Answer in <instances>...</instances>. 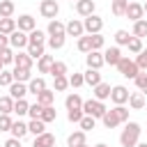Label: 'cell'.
<instances>
[{"instance_id": "cell-20", "label": "cell", "mask_w": 147, "mask_h": 147, "mask_svg": "<svg viewBox=\"0 0 147 147\" xmlns=\"http://www.w3.org/2000/svg\"><path fill=\"white\" fill-rule=\"evenodd\" d=\"M32 147H55V136L46 131V133H41V136H37V138H34Z\"/></svg>"}, {"instance_id": "cell-13", "label": "cell", "mask_w": 147, "mask_h": 147, "mask_svg": "<svg viewBox=\"0 0 147 147\" xmlns=\"http://www.w3.org/2000/svg\"><path fill=\"white\" fill-rule=\"evenodd\" d=\"M129 21H140L142 16H145V9H142V5L140 2H129V7H126V14H124Z\"/></svg>"}, {"instance_id": "cell-54", "label": "cell", "mask_w": 147, "mask_h": 147, "mask_svg": "<svg viewBox=\"0 0 147 147\" xmlns=\"http://www.w3.org/2000/svg\"><path fill=\"white\" fill-rule=\"evenodd\" d=\"M90 37H92V51H101L103 44H106V39L101 34H90Z\"/></svg>"}, {"instance_id": "cell-36", "label": "cell", "mask_w": 147, "mask_h": 147, "mask_svg": "<svg viewBox=\"0 0 147 147\" xmlns=\"http://www.w3.org/2000/svg\"><path fill=\"white\" fill-rule=\"evenodd\" d=\"M131 37H133V34H131L129 30H117V32H115V46H126V44L131 41Z\"/></svg>"}, {"instance_id": "cell-61", "label": "cell", "mask_w": 147, "mask_h": 147, "mask_svg": "<svg viewBox=\"0 0 147 147\" xmlns=\"http://www.w3.org/2000/svg\"><path fill=\"white\" fill-rule=\"evenodd\" d=\"M2 69H5V64H2V60H0V71H2Z\"/></svg>"}, {"instance_id": "cell-17", "label": "cell", "mask_w": 147, "mask_h": 147, "mask_svg": "<svg viewBox=\"0 0 147 147\" xmlns=\"http://www.w3.org/2000/svg\"><path fill=\"white\" fill-rule=\"evenodd\" d=\"M83 76H85V85H90V87H96L99 83H103V80H101L99 69H85V71H83Z\"/></svg>"}, {"instance_id": "cell-44", "label": "cell", "mask_w": 147, "mask_h": 147, "mask_svg": "<svg viewBox=\"0 0 147 147\" xmlns=\"http://www.w3.org/2000/svg\"><path fill=\"white\" fill-rule=\"evenodd\" d=\"M64 41H67V37H48V39H46L48 48H53V51H60V48L64 46Z\"/></svg>"}, {"instance_id": "cell-56", "label": "cell", "mask_w": 147, "mask_h": 147, "mask_svg": "<svg viewBox=\"0 0 147 147\" xmlns=\"http://www.w3.org/2000/svg\"><path fill=\"white\" fill-rule=\"evenodd\" d=\"M2 147H21V140H18V138H7Z\"/></svg>"}, {"instance_id": "cell-40", "label": "cell", "mask_w": 147, "mask_h": 147, "mask_svg": "<svg viewBox=\"0 0 147 147\" xmlns=\"http://www.w3.org/2000/svg\"><path fill=\"white\" fill-rule=\"evenodd\" d=\"M14 57H16V51H14L11 46H7V48L0 51V60H2V64H14Z\"/></svg>"}, {"instance_id": "cell-45", "label": "cell", "mask_w": 147, "mask_h": 147, "mask_svg": "<svg viewBox=\"0 0 147 147\" xmlns=\"http://www.w3.org/2000/svg\"><path fill=\"white\" fill-rule=\"evenodd\" d=\"M126 48L133 53V55H138V53H142V39H138V37H131V41L126 44Z\"/></svg>"}, {"instance_id": "cell-4", "label": "cell", "mask_w": 147, "mask_h": 147, "mask_svg": "<svg viewBox=\"0 0 147 147\" xmlns=\"http://www.w3.org/2000/svg\"><path fill=\"white\" fill-rule=\"evenodd\" d=\"M83 28H85L87 34H101V30H103V18L96 16V14H92V16L83 18Z\"/></svg>"}, {"instance_id": "cell-26", "label": "cell", "mask_w": 147, "mask_h": 147, "mask_svg": "<svg viewBox=\"0 0 147 147\" xmlns=\"http://www.w3.org/2000/svg\"><path fill=\"white\" fill-rule=\"evenodd\" d=\"M53 101H55V90H44V92H39L37 94V103H41V106H53Z\"/></svg>"}, {"instance_id": "cell-55", "label": "cell", "mask_w": 147, "mask_h": 147, "mask_svg": "<svg viewBox=\"0 0 147 147\" xmlns=\"http://www.w3.org/2000/svg\"><path fill=\"white\" fill-rule=\"evenodd\" d=\"M41 110H44L41 103H30V113H28V115H30L32 119H39V117H41Z\"/></svg>"}, {"instance_id": "cell-27", "label": "cell", "mask_w": 147, "mask_h": 147, "mask_svg": "<svg viewBox=\"0 0 147 147\" xmlns=\"http://www.w3.org/2000/svg\"><path fill=\"white\" fill-rule=\"evenodd\" d=\"M101 122H103V126H106V129H115L117 124H122L115 110H106V115L101 117Z\"/></svg>"}, {"instance_id": "cell-62", "label": "cell", "mask_w": 147, "mask_h": 147, "mask_svg": "<svg viewBox=\"0 0 147 147\" xmlns=\"http://www.w3.org/2000/svg\"><path fill=\"white\" fill-rule=\"evenodd\" d=\"M142 94H145V96H147V87H145V90H142Z\"/></svg>"}, {"instance_id": "cell-38", "label": "cell", "mask_w": 147, "mask_h": 147, "mask_svg": "<svg viewBox=\"0 0 147 147\" xmlns=\"http://www.w3.org/2000/svg\"><path fill=\"white\" fill-rule=\"evenodd\" d=\"M14 113H16V115H18V119H21L23 115H28V113H30V103H28L25 99L14 101Z\"/></svg>"}, {"instance_id": "cell-47", "label": "cell", "mask_w": 147, "mask_h": 147, "mask_svg": "<svg viewBox=\"0 0 147 147\" xmlns=\"http://www.w3.org/2000/svg\"><path fill=\"white\" fill-rule=\"evenodd\" d=\"M85 117V113H83V108L80 110H67V119L71 122V124H80V119Z\"/></svg>"}, {"instance_id": "cell-7", "label": "cell", "mask_w": 147, "mask_h": 147, "mask_svg": "<svg viewBox=\"0 0 147 147\" xmlns=\"http://www.w3.org/2000/svg\"><path fill=\"white\" fill-rule=\"evenodd\" d=\"M129 90L124 87V85H115L113 90H110V101L115 103V106H124V103H129Z\"/></svg>"}, {"instance_id": "cell-24", "label": "cell", "mask_w": 147, "mask_h": 147, "mask_svg": "<svg viewBox=\"0 0 147 147\" xmlns=\"http://www.w3.org/2000/svg\"><path fill=\"white\" fill-rule=\"evenodd\" d=\"M129 108L131 110H142L145 108V94L142 92H133L129 96Z\"/></svg>"}, {"instance_id": "cell-48", "label": "cell", "mask_w": 147, "mask_h": 147, "mask_svg": "<svg viewBox=\"0 0 147 147\" xmlns=\"http://www.w3.org/2000/svg\"><path fill=\"white\" fill-rule=\"evenodd\" d=\"M11 83H14V74L7 71V69H2L0 71V87H9Z\"/></svg>"}, {"instance_id": "cell-22", "label": "cell", "mask_w": 147, "mask_h": 147, "mask_svg": "<svg viewBox=\"0 0 147 147\" xmlns=\"http://www.w3.org/2000/svg\"><path fill=\"white\" fill-rule=\"evenodd\" d=\"M53 62H55V57H53V55H41V57L37 60V69H39V74H51Z\"/></svg>"}, {"instance_id": "cell-12", "label": "cell", "mask_w": 147, "mask_h": 147, "mask_svg": "<svg viewBox=\"0 0 147 147\" xmlns=\"http://www.w3.org/2000/svg\"><path fill=\"white\" fill-rule=\"evenodd\" d=\"M30 92H28V83H11L9 85V96L14 99V101H18V99H25Z\"/></svg>"}, {"instance_id": "cell-5", "label": "cell", "mask_w": 147, "mask_h": 147, "mask_svg": "<svg viewBox=\"0 0 147 147\" xmlns=\"http://www.w3.org/2000/svg\"><path fill=\"white\" fill-rule=\"evenodd\" d=\"M39 14H41L44 18H48V21H53V18H57V14H60V5H57L55 0H41Z\"/></svg>"}, {"instance_id": "cell-32", "label": "cell", "mask_w": 147, "mask_h": 147, "mask_svg": "<svg viewBox=\"0 0 147 147\" xmlns=\"http://www.w3.org/2000/svg\"><path fill=\"white\" fill-rule=\"evenodd\" d=\"M28 131L37 138V136H41V133H46V124L41 122V119H30L28 122Z\"/></svg>"}, {"instance_id": "cell-18", "label": "cell", "mask_w": 147, "mask_h": 147, "mask_svg": "<svg viewBox=\"0 0 147 147\" xmlns=\"http://www.w3.org/2000/svg\"><path fill=\"white\" fill-rule=\"evenodd\" d=\"M110 90H113V87H110L108 83H99L96 87H92L96 101H106V99H110Z\"/></svg>"}, {"instance_id": "cell-46", "label": "cell", "mask_w": 147, "mask_h": 147, "mask_svg": "<svg viewBox=\"0 0 147 147\" xmlns=\"http://www.w3.org/2000/svg\"><path fill=\"white\" fill-rule=\"evenodd\" d=\"M78 126H80V131H85V133H87V131H92V129L96 126V119H94V117H90V115H85V117L80 119V124H78Z\"/></svg>"}, {"instance_id": "cell-57", "label": "cell", "mask_w": 147, "mask_h": 147, "mask_svg": "<svg viewBox=\"0 0 147 147\" xmlns=\"http://www.w3.org/2000/svg\"><path fill=\"white\" fill-rule=\"evenodd\" d=\"M7 46H9V37H7V34H0V51L7 48Z\"/></svg>"}, {"instance_id": "cell-60", "label": "cell", "mask_w": 147, "mask_h": 147, "mask_svg": "<svg viewBox=\"0 0 147 147\" xmlns=\"http://www.w3.org/2000/svg\"><path fill=\"white\" fill-rule=\"evenodd\" d=\"M142 9H145V14H147V2H145V5H142Z\"/></svg>"}, {"instance_id": "cell-31", "label": "cell", "mask_w": 147, "mask_h": 147, "mask_svg": "<svg viewBox=\"0 0 147 147\" xmlns=\"http://www.w3.org/2000/svg\"><path fill=\"white\" fill-rule=\"evenodd\" d=\"M28 55L32 57V60H39L41 55H46V46L44 44H28Z\"/></svg>"}, {"instance_id": "cell-28", "label": "cell", "mask_w": 147, "mask_h": 147, "mask_svg": "<svg viewBox=\"0 0 147 147\" xmlns=\"http://www.w3.org/2000/svg\"><path fill=\"white\" fill-rule=\"evenodd\" d=\"M80 145H85V131H74V133H69L67 147H80Z\"/></svg>"}, {"instance_id": "cell-64", "label": "cell", "mask_w": 147, "mask_h": 147, "mask_svg": "<svg viewBox=\"0 0 147 147\" xmlns=\"http://www.w3.org/2000/svg\"><path fill=\"white\" fill-rule=\"evenodd\" d=\"M69 2H71V5H74V2H78V0H69Z\"/></svg>"}, {"instance_id": "cell-43", "label": "cell", "mask_w": 147, "mask_h": 147, "mask_svg": "<svg viewBox=\"0 0 147 147\" xmlns=\"http://www.w3.org/2000/svg\"><path fill=\"white\" fill-rule=\"evenodd\" d=\"M51 76H53V78H55V76H67V64L60 62V60H55L53 67H51Z\"/></svg>"}, {"instance_id": "cell-6", "label": "cell", "mask_w": 147, "mask_h": 147, "mask_svg": "<svg viewBox=\"0 0 147 147\" xmlns=\"http://www.w3.org/2000/svg\"><path fill=\"white\" fill-rule=\"evenodd\" d=\"M28 44H30V39H28V32L14 30V32L9 34V46H11L14 51H23V48H28Z\"/></svg>"}, {"instance_id": "cell-59", "label": "cell", "mask_w": 147, "mask_h": 147, "mask_svg": "<svg viewBox=\"0 0 147 147\" xmlns=\"http://www.w3.org/2000/svg\"><path fill=\"white\" fill-rule=\"evenodd\" d=\"M136 147H147V142H138V145H136Z\"/></svg>"}, {"instance_id": "cell-21", "label": "cell", "mask_w": 147, "mask_h": 147, "mask_svg": "<svg viewBox=\"0 0 147 147\" xmlns=\"http://www.w3.org/2000/svg\"><path fill=\"white\" fill-rule=\"evenodd\" d=\"M64 106H67V110H80V108H83V99H80V94H76V92L67 94Z\"/></svg>"}, {"instance_id": "cell-52", "label": "cell", "mask_w": 147, "mask_h": 147, "mask_svg": "<svg viewBox=\"0 0 147 147\" xmlns=\"http://www.w3.org/2000/svg\"><path fill=\"white\" fill-rule=\"evenodd\" d=\"M133 83H136V87H138V90L142 92V90L147 87V74H145V71H140V74H138V76L133 78Z\"/></svg>"}, {"instance_id": "cell-42", "label": "cell", "mask_w": 147, "mask_h": 147, "mask_svg": "<svg viewBox=\"0 0 147 147\" xmlns=\"http://www.w3.org/2000/svg\"><path fill=\"white\" fill-rule=\"evenodd\" d=\"M28 39H30V44H46V32L44 30H32L28 34Z\"/></svg>"}, {"instance_id": "cell-15", "label": "cell", "mask_w": 147, "mask_h": 147, "mask_svg": "<svg viewBox=\"0 0 147 147\" xmlns=\"http://www.w3.org/2000/svg\"><path fill=\"white\" fill-rule=\"evenodd\" d=\"M85 34V28H83V21H78V18H71L69 23H67V37H83Z\"/></svg>"}, {"instance_id": "cell-34", "label": "cell", "mask_w": 147, "mask_h": 147, "mask_svg": "<svg viewBox=\"0 0 147 147\" xmlns=\"http://www.w3.org/2000/svg\"><path fill=\"white\" fill-rule=\"evenodd\" d=\"M131 34H133V37H138V39L147 37V21H145V18L136 21V23H133V30H131Z\"/></svg>"}, {"instance_id": "cell-41", "label": "cell", "mask_w": 147, "mask_h": 147, "mask_svg": "<svg viewBox=\"0 0 147 147\" xmlns=\"http://www.w3.org/2000/svg\"><path fill=\"white\" fill-rule=\"evenodd\" d=\"M67 87H69V78L67 76H55L53 78V90L55 92H64Z\"/></svg>"}, {"instance_id": "cell-11", "label": "cell", "mask_w": 147, "mask_h": 147, "mask_svg": "<svg viewBox=\"0 0 147 147\" xmlns=\"http://www.w3.org/2000/svg\"><path fill=\"white\" fill-rule=\"evenodd\" d=\"M85 62H87V69H101V67L106 64L101 51H92V53H87V55H85Z\"/></svg>"}, {"instance_id": "cell-50", "label": "cell", "mask_w": 147, "mask_h": 147, "mask_svg": "<svg viewBox=\"0 0 147 147\" xmlns=\"http://www.w3.org/2000/svg\"><path fill=\"white\" fill-rule=\"evenodd\" d=\"M69 85H71V87H80V85H85V76L78 74V71L71 74V76H69Z\"/></svg>"}, {"instance_id": "cell-29", "label": "cell", "mask_w": 147, "mask_h": 147, "mask_svg": "<svg viewBox=\"0 0 147 147\" xmlns=\"http://www.w3.org/2000/svg\"><path fill=\"white\" fill-rule=\"evenodd\" d=\"M14 0H0V18H11L14 16Z\"/></svg>"}, {"instance_id": "cell-14", "label": "cell", "mask_w": 147, "mask_h": 147, "mask_svg": "<svg viewBox=\"0 0 147 147\" xmlns=\"http://www.w3.org/2000/svg\"><path fill=\"white\" fill-rule=\"evenodd\" d=\"M94 9H96L94 0H78V2H76V11H78V16H83V18L92 16Z\"/></svg>"}, {"instance_id": "cell-37", "label": "cell", "mask_w": 147, "mask_h": 147, "mask_svg": "<svg viewBox=\"0 0 147 147\" xmlns=\"http://www.w3.org/2000/svg\"><path fill=\"white\" fill-rule=\"evenodd\" d=\"M76 46H78V51H80V53H85V55H87V53H92V37H90V34H83V37L78 39V44H76Z\"/></svg>"}, {"instance_id": "cell-25", "label": "cell", "mask_w": 147, "mask_h": 147, "mask_svg": "<svg viewBox=\"0 0 147 147\" xmlns=\"http://www.w3.org/2000/svg\"><path fill=\"white\" fill-rule=\"evenodd\" d=\"M44 90H46V80H44L41 76H39V78H32V80L28 83V92L34 94V96H37L39 92H44Z\"/></svg>"}, {"instance_id": "cell-49", "label": "cell", "mask_w": 147, "mask_h": 147, "mask_svg": "<svg viewBox=\"0 0 147 147\" xmlns=\"http://www.w3.org/2000/svg\"><path fill=\"white\" fill-rule=\"evenodd\" d=\"M136 64L140 71H147V48H142V53L136 55Z\"/></svg>"}, {"instance_id": "cell-39", "label": "cell", "mask_w": 147, "mask_h": 147, "mask_svg": "<svg viewBox=\"0 0 147 147\" xmlns=\"http://www.w3.org/2000/svg\"><path fill=\"white\" fill-rule=\"evenodd\" d=\"M126 7H129V0H113V5H110V9H113L115 16H124Z\"/></svg>"}, {"instance_id": "cell-16", "label": "cell", "mask_w": 147, "mask_h": 147, "mask_svg": "<svg viewBox=\"0 0 147 147\" xmlns=\"http://www.w3.org/2000/svg\"><path fill=\"white\" fill-rule=\"evenodd\" d=\"M32 57L28 55V51H16V57H14V67L18 69H32Z\"/></svg>"}, {"instance_id": "cell-63", "label": "cell", "mask_w": 147, "mask_h": 147, "mask_svg": "<svg viewBox=\"0 0 147 147\" xmlns=\"http://www.w3.org/2000/svg\"><path fill=\"white\" fill-rule=\"evenodd\" d=\"M80 147H90V145H87V142H85V145H80Z\"/></svg>"}, {"instance_id": "cell-51", "label": "cell", "mask_w": 147, "mask_h": 147, "mask_svg": "<svg viewBox=\"0 0 147 147\" xmlns=\"http://www.w3.org/2000/svg\"><path fill=\"white\" fill-rule=\"evenodd\" d=\"M113 110L117 113V117H119V122H122V124H126V122H129V108H124V106H115Z\"/></svg>"}, {"instance_id": "cell-1", "label": "cell", "mask_w": 147, "mask_h": 147, "mask_svg": "<svg viewBox=\"0 0 147 147\" xmlns=\"http://www.w3.org/2000/svg\"><path fill=\"white\" fill-rule=\"evenodd\" d=\"M140 124L138 122H126L122 133H119V145L122 147H136L140 142Z\"/></svg>"}, {"instance_id": "cell-19", "label": "cell", "mask_w": 147, "mask_h": 147, "mask_svg": "<svg viewBox=\"0 0 147 147\" xmlns=\"http://www.w3.org/2000/svg\"><path fill=\"white\" fill-rule=\"evenodd\" d=\"M9 133H11V138H18V140H23V138H25L30 131H28V124H25V122L16 119V122L11 124V131H9Z\"/></svg>"}, {"instance_id": "cell-9", "label": "cell", "mask_w": 147, "mask_h": 147, "mask_svg": "<svg viewBox=\"0 0 147 147\" xmlns=\"http://www.w3.org/2000/svg\"><path fill=\"white\" fill-rule=\"evenodd\" d=\"M122 57H124V55H122L119 46H110V48L103 51V60H106V64H110V67H117Z\"/></svg>"}, {"instance_id": "cell-58", "label": "cell", "mask_w": 147, "mask_h": 147, "mask_svg": "<svg viewBox=\"0 0 147 147\" xmlns=\"http://www.w3.org/2000/svg\"><path fill=\"white\" fill-rule=\"evenodd\" d=\"M94 147H108V145H106V142H99V145H94Z\"/></svg>"}, {"instance_id": "cell-2", "label": "cell", "mask_w": 147, "mask_h": 147, "mask_svg": "<svg viewBox=\"0 0 147 147\" xmlns=\"http://www.w3.org/2000/svg\"><path fill=\"white\" fill-rule=\"evenodd\" d=\"M106 106H103V101H96V99H87V101H83V113L85 115H90V117H94V119H101L103 115H106Z\"/></svg>"}, {"instance_id": "cell-30", "label": "cell", "mask_w": 147, "mask_h": 147, "mask_svg": "<svg viewBox=\"0 0 147 147\" xmlns=\"http://www.w3.org/2000/svg\"><path fill=\"white\" fill-rule=\"evenodd\" d=\"M14 30H18V25H16V18H0V34H11Z\"/></svg>"}, {"instance_id": "cell-10", "label": "cell", "mask_w": 147, "mask_h": 147, "mask_svg": "<svg viewBox=\"0 0 147 147\" xmlns=\"http://www.w3.org/2000/svg\"><path fill=\"white\" fill-rule=\"evenodd\" d=\"M16 25H18V30H21V32H28V34H30L32 30H37V21H34L30 14H21V16H18V21H16Z\"/></svg>"}, {"instance_id": "cell-23", "label": "cell", "mask_w": 147, "mask_h": 147, "mask_svg": "<svg viewBox=\"0 0 147 147\" xmlns=\"http://www.w3.org/2000/svg\"><path fill=\"white\" fill-rule=\"evenodd\" d=\"M14 80L16 83H30L34 76H32V69H18V67H14Z\"/></svg>"}, {"instance_id": "cell-8", "label": "cell", "mask_w": 147, "mask_h": 147, "mask_svg": "<svg viewBox=\"0 0 147 147\" xmlns=\"http://www.w3.org/2000/svg\"><path fill=\"white\" fill-rule=\"evenodd\" d=\"M46 32H48V37H67V23L53 18V21H48Z\"/></svg>"}, {"instance_id": "cell-35", "label": "cell", "mask_w": 147, "mask_h": 147, "mask_svg": "<svg viewBox=\"0 0 147 147\" xmlns=\"http://www.w3.org/2000/svg\"><path fill=\"white\" fill-rule=\"evenodd\" d=\"M14 113V99L7 94V96H0V115H11Z\"/></svg>"}, {"instance_id": "cell-3", "label": "cell", "mask_w": 147, "mask_h": 147, "mask_svg": "<svg viewBox=\"0 0 147 147\" xmlns=\"http://www.w3.org/2000/svg\"><path fill=\"white\" fill-rule=\"evenodd\" d=\"M117 71H119L124 78H131V80L140 74V69H138L136 60H131V57H122V60H119V64H117Z\"/></svg>"}, {"instance_id": "cell-33", "label": "cell", "mask_w": 147, "mask_h": 147, "mask_svg": "<svg viewBox=\"0 0 147 147\" xmlns=\"http://www.w3.org/2000/svg\"><path fill=\"white\" fill-rule=\"evenodd\" d=\"M44 124H48V122H55L57 119V110H55V106H44V110H41V117H39Z\"/></svg>"}, {"instance_id": "cell-53", "label": "cell", "mask_w": 147, "mask_h": 147, "mask_svg": "<svg viewBox=\"0 0 147 147\" xmlns=\"http://www.w3.org/2000/svg\"><path fill=\"white\" fill-rule=\"evenodd\" d=\"M11 124H14L11 115H0V131H11Z\"/></svg>"}]
</instances>
